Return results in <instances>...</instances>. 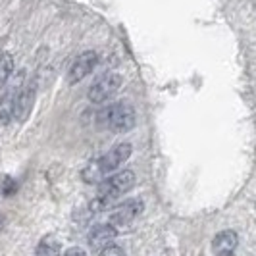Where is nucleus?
Wrapping results in <instances>:
<instances>
[{
    "label": "nucleus",
    "mask_w": 256,
    "mask_h": 256,
    "mask_svg": "<svg viewBox=\"0 0 256 256\" xmlns=\"http://www.w3.org/2000/svg\"><path fill=\"white\" fill-rule=\"evenodd\" d=\"M135 187V174L131 170H122L116 176L102 180V183L98 185V196L92 200L90 208L94 212L106 210L108 206L114 202L116 198L124 196L126 192H129Z\"/></svg>",
    "instance_id": "nucleus-1"
},
{
    "label": "nucleus",
    "mask_w": 256,
    "mask_h": 256,
    "mask_svg": "<svg viewBox=\"0 0 256 256\" xmlns=\"http://www.w3.org/2000/svg\"><path fill=\"white\" fill-rule=\"evenodd\" d=\"M98 122L102 128H108L114 133H126L135 128V110L126 100H120L110 106H104L98 112Z\"/></svg>",
    "instance_id": "nucleus-2"
},
{
    "label": "nucleus",
    "mask_w": 256,
    "mask_h": 256,
    "mask_svg": "<svg viewBox=\"0 0 256 256\" xmlns=\"http://www.w3.org/2000/svg\"><path fill=\"white\" fill-rule=\"evenodd\" d=\"M120 87H122V76H118L114 72H108V74H102V76L96 77L92 81L87 94H89L90 102L102 104L106 100H110Z\"/></svg>",
    "instance_id": "nucleus-3"
},
{
    "label": "nucleus",
    "mask_w": 256,
    "mask_h": 256,
    "mask_svg": "<svg viewBox=\"0 0 256 256\" xmlns=\"http://www.w3.org/2000/svg\"><path fill=\"white\" fill-rule=\"evenodd\" d=\"M35 98H37V81L31 79L29 83H26L16 92V100H14V120L16 122L24 124L31 116V110L35 106Z\"/></svg>",
    "instance_id": "nucleus-4"
},
{
    "label": "nucleus",
    "mask_w": 256,
    "mask_h": 256,
    "mask_svg": "<svg viewBox=\"0 0 256 256\" xmlns=\"http://www.w3.org/2000/svg\"><path fill=\"white\" fill-rule=\"evenodd\" d=\"M96 62H98V56H96V52L94 50L81 52L76 60H74V64H72V68H70V72H68V83L76 85V83H79V81H83L85 77L92 74V70H94Z\"/></svg>",
    "instance_id": "nucleus-5"
},
{
    "label": "nucleus",
    "mask_w": 256,
    "mask_h": 256,
    "mask_svg": "<svg viewBox=\"0 0 256 256\" xmlns=\"http://www.w3.org/2000/svg\"><path fill=\"white\" fill-rule=\"evenodd\" d=\"M141 212H142V200L133 198V200H128V202L118 206L114 210V214L110 216V222H108V224L120 231V230H124V228H128L129 224L137 218Z\"/></svg>",
    "instance_id": "nucleus-6"
},
{
    "label": "nucleus",
    "mask_w": 256,
    "mask_h": 256,
    "mask_svg": "<svg viewBox=\"0 0 256 256\" xmlns=\"http://www.w3.org/2000/svg\"><path fill=\"white\" fill-rule=\"evenodd\" d=\"M131 152H133V146L129 142H120V144H116L114 148H110L102 158H98V166H100V170H102L104 174L114 172L124 162H128Z\"/></svg>",
    "instance_id": "nucleus-7"
},
{
    "label": "nucleus",
    "mask_w": 256,
    "mask_h": 256,
    "mask_svg": "<svg viewBox=\"0 0 256 256\" xmlns=\"http://www.w3.org/2000/svg\"><path fill=\"white\" fill-rule=\"evenodd\" d=\"M116 235H118V230L112 228L110 224H98V226H94V228L89 231V237H87L90 250L100 252L102 248H106L108 244L114 241Z\"/></svg>",
    "instance_id": "nucleus-8"
},
{
    "label": "nucleus",
    "mask_w": 256,
    "mask_h": 256,
    "mask_svg": "<svg viewBox=\"0 0 256 256\" xmlns=\"http://www.w3.org/2000/svg\"><path fill=\"white\" fill-rule=\"evenodd\" d=\"M239 244V235L233 230L220 231L212 241V252L216 256H233Z\"/></svg>",
    "instance_id": "nucleus-9"
},
{
    "label": "nucleus",
    "mask_w": 256,
    "mask_h": 256,
    "mask_svg": "<svg viewBox=\"0 0 256 256\" xmlns=\"http://www.w3.org/2000/svg\"><path fill=\"white\" fill-rule=\"evenodd\" d=\"M37 256H62V244L56 237L46 235L37 244Z\"/></svg>",
    "instance_id": "nucleus-10"
},
{
    "label": "nucleus",
    "mask_w": 256,
    "mask_h": 256,
    "mask_svg": "<svg viewBox=\"0 0 256 256\" xmlns=\"http://www.w3.org/2000/svg\"><path fill=\"white\" fill-rule=\"evenodd\" d=\"M81 178H83L85 183H89V185H100V183H102V178H104V172L100 170V166H98V160L89 162L87 166L83 168Z\"/></svg>",
    "instance_id": "nucleus-11"
},
{
    "label": "nucleus",
    "mask_w": 256,
    "mask_h": 256,
    "mask_svg": "<svg viewBox=\"0 0 256 256\" xmlns=\"http://www.w3.org/2000/svg\"><path fill=\"white\" fill-rule=\"evenodd\" d=\"M14 72V56L10 52H2L0 54V92L6 87L8 79Z\"/></svg>",
    "instance_id": "nucleus-12"
},
{
    "label": "nucleus",
    "mask_w": 256,
    "mask_h": 256,
    "mask_svg": "<svg viewBox=\"0 0 256 256\" xmlns=\"http://www.w3.org/2000/svg\"><path fill=\"white\" fill-rule=\"evenodd\" d=\"M16 92H18V90L8 92V94L0 100V128L6 126V124L14 118V100H16Z\"/></svg>",
    "instance_id": "nucleus-13"
},
{
    "label": "nucleus",
    "mask_w": 256,
    "mask_h": 256,
    "mask_svg": "<svg viewBox=\"0 0 256 256\" xmlns=\"http://www.w3.org/2000/svg\"><path fill=\"white\" fill-rule=\"evenodd\" d=\"M18 191V183L12 178H2V194L4 196H10Z\"/></svg>",
    "instance_id": "nucleus-14"
},
{
    "label": "nucleus",
    "mask_w": 256,
    "mask_h": 256,
    "mask_svg": "<svg viewBox=\"0 0 256 256\" xmlns=\"http://www.w3.org/2000/svg\"><path fill=\"white\" fill-rule=\"evenodd\" d=\"M98 256H128L126 254V250L122 248V246H118V244H108L106 248H102Z\"/></svg>",
    "instance_id": "nucleus-15"
},
{
    "label": "nucleus",
    "mask_w": 256,
    "mask_h": 256,
    "mask_svg": "<svg viewBox=\"0 0 256 256\" xmlns=\"http://www.w3.org/2000/svg\"><path fill=\"white\" fill-rule=\"evenodd\" d=\"M64 256H87V252L83 248H79V246H72V248L66 250Z\"/></svg>",
    "instance_id": "nucleus-16"
},
{
    "label": "nucleus",
    "mask_w": 256,
    "mask_h": 256,
    "mask_svg": "<svg viewBox=\"0 0 256 256\" xmlns=\"http://www.w3.org/2000/svg\"><path fill=\"white\" fill-rule=\"evenodd\" d=\"M4 222H6V218H4V214H0V230L4 228Z\"/></svg>",
    "instance_id": "nucleus-17"
}]
</instances>
